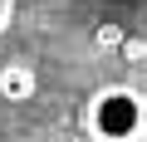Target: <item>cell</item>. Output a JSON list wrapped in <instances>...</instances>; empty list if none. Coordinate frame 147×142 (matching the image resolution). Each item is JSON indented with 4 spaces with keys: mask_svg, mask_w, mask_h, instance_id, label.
I'll return each mask as SVG.
<instances>
[]
</instances>
